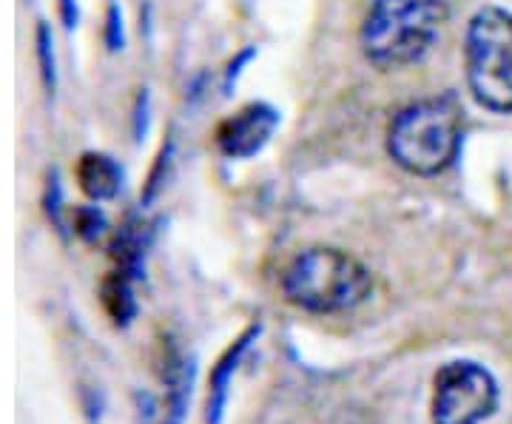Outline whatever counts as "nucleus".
Instances as JSON below:
<instances>
[{
    "label": "nucleus",
    "mask_w": 512,
    "mask_h": 424,
    "mask_svg": "<svg viewBox=\"0 0 512 424\" xmlns=\"http://www.w3.org/2000/svg\"><path fill=\"white\" fill-rule=\"evenodd\" d=\"M464 137V109L453 94L404 106L387 129V154L416 177H436L456 163Z\"/></svg>",
    "instance_id": "1"
},
{
    "label": "nucleus",
    "mask_w": 512,
    "mask_h": 424,
    "mask_svg": "<svg viewBox=\"0 0 512 424\" xmlns=\"http://www.w3.org/2000/svg\"><path fill=\"white\" fill-rule=\"evenodd\" d=\"M450 18V0H373L359 43L365 57L382 72L419 63L439 40Z\"/></svg>",
    "instance_id": "2"
},
{
    "label": "nucleus",
    "mask_w": 512,
    "mask_h": 424,
    "mask_svg": "<svg viewBox=\"0 0 512 424\" xmlns=\"http://www.w3.org/2000/svg\"><path fill=\"white\" fill-rule=\"evenodd\" d=\"M373 274L348 251L316 245L288 262L282 271L285 299L308 314H348L367 302Z\"/></svg>",
    "instance_id": "3"
},
{
    "label": "nucleus",
    "mask_w": 512,
    "mask_h": 424,
    "mask_svg": "<svg viewBox=\"0 0 512 424\" xmlns=\"http://www.w3.org/2000/svg\"><path fill=\"white\" fill-rule=\"evenodd\" d=\"M464 72L484 109L512 114V15L507 9L484 6L467 23Z\"/></svg>",
    "instance_id": "4"
},
{
    "label": "nucleus",
    "mask_w": 512,
    "mask_h": 424,
    "mask_svg": "<svg viewBox=\"0 0 512 424\" xmlns=\"http://www.w3.org/2000/svg\"><path fill=\"white\" fill-rule=\"evenodd\" d=\"M498 407V382L470 359L441 365L433 382V424H481Z\"/></svg>",
    "instance_id": "5"
},
{
    "label": "nucleus",
    "mask_w": 512,
    "mask_h": 424,
    "mask_svg": "<svg viewBox=\"0 0 512 424\" xmlns=\"http://www.w3.org/2000/svg\"><path fill=\"white\" fill-rule=\"evenodd\" d=\"M279 126V114L268 103H251L228 120H222L214 134V143L228 160H248L259 154Z\"/></svg>",
    "instance_id": "6"
},
{
    "label": "nucleus",
    "mask_w": 512,
    "mask_h": 424,
    "mask_svg": "<svg viewBox=\"0 0 512 424\" xmlns=\"http://www.w3.org/2000/svg\"><path fill=\"white\" fill-rule=\"evenodd\" d=\"M74 177H77L80 191L97 203L114 200L120 194V185H123L120 166L111 160L109 154H100V151H86L74 166Z\"/></svg>",
    "instance_id": "7"
},
{
    "label": "nucleus",
    "mask_w": 512,
    "mask_h": 424,
    "mask_svg": "<svg viewBox=\"0 0 512 424\" xmlns=\"http://www.w3.org/2000/svg\"><path fill=\"white\" fill-rule=\"evenodd\" d=\"M256 336H259V325L242 333L217 362V368L211 373V388H208V413H205L208 424H222V413H225V405H228V390H231L234 370H237L239 359L245 356V351L251 348V339H256Z\"/></svg>",
    "instance_id": "8"
},
{
    "label": "nucleus",
    "mask_w": 512,
    "mask_h": 424,
    "mask_svg": "<svg viewBox=\"0 0 512 424\" xmlns=\"http://www.w3.org/2000/svg\"><path fill=\"white\" fill-rule=\"evenodd\" d=\"M134 274H128L123 268L111 271L109 277L103 279V305L109 316L117 325H126L128 319L134 316L137 305H134V291H131Z\"/></svg>",
    "instance_id": "9"
},
{
    "label": "nucleus",
    "mask_w": 512,
    "mask_h": 424,
    "mask_svg": "<svg viewBox=\"0 0 512 424\" xmlns=\"http://www.w3.org/2000/svg\"><path fill=\"white\" fill-rule=\"evenodd\" d=\"M35 55H37V66H40V80L46 86V92L55 94L57 89V63H55V49H52V32L49 26L40 20L37 23L35 32Z\"/></svg>",
    "instance_id": "10"
},
{
    "label": "nucleus",
    "mask_w": 512,
    "mask_h": 424,
    "mask_svg": "<svg viewBox=\"0 0 512 424\" xmlns=\"http://www.w3.org/2000/svg\"><path fill=\"white\" fill-rule=\"evenodd\" d=\"M106 231V217L97 208H74V234L86 242H94Z\"/></svg>",
    "instance_id": "11"
},
{
    "label": "nucleus",
    "mask_w": 512,
    "mask_h": 424,
    "mask_svg": "<svg viewBox=\"0 0 512 424\" xmlns=\"http://www.w3.org/2000/svg\"><path fill=\"white\" fill-rule=\"evenodd\" d=\"M103 37L111 52H120L126 46V35H123V15L117 9V3H109L106 9V26H103Z\"/></svg>",
    "instance_id": "12"
},
{
    "label": "nucleus",
    "mask_w": 512,
    "mask_h": 424,
    "mask_svg": "<svg viewBox=\"0 0 512 424\" xmlns=\"http://www.w3.org/2000/svg\"><path fill=\"white\" fill-rule=\"evenodd\" d=\"M60 18H63V26L72 32L74 26H77V18H80V12H77V0H60Z\"/></svg>",
    "instance_id": "13"
}]
</instances>
